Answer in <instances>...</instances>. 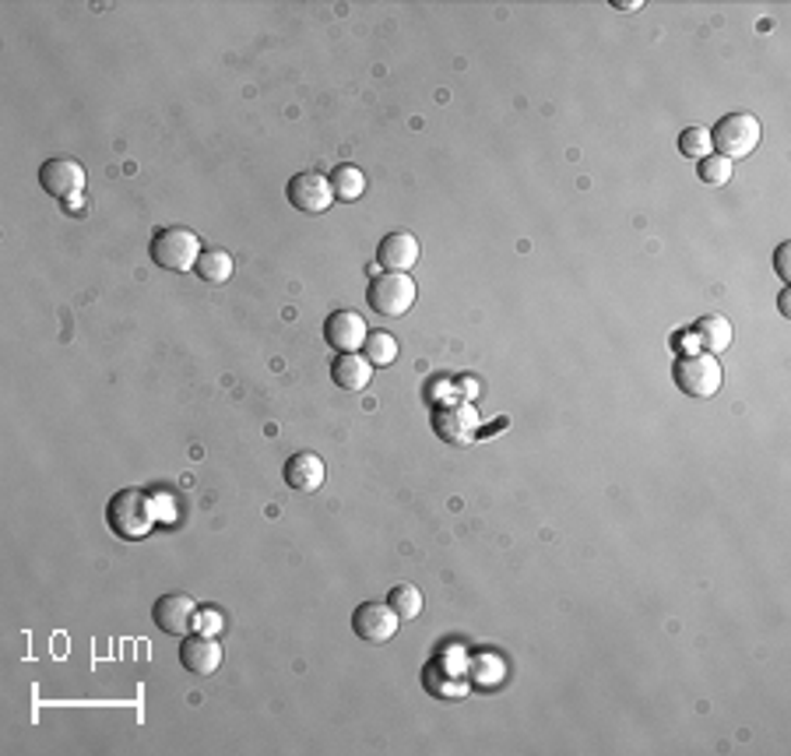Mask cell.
Returning a JSON list of instances; mask_svg holds the SVG:
<instances>
[{
    "mask_svg": "<svg viewBox=\"0 0 791 756\" xmlns=\"http://www.w3.org/2000/svg\"><path fill=\"white\" fill-rule=\"evenodd\" d=\"M398 613L387 602H363L352 613V633L366 644H387L398 633Z\"/></svg>",
    "mask_w": 791,
    "mask_h": 756,
    "instance_id": "9c48e42d",
    "label": "cell"
},
{
    "mask_svg": "<svg viewBox=\"0 0 791 756\" xmlns=\"http://www.w3.org/2000/svg\"><path fill=\"white\" fill-rule=\"evenodd\" d=\"M423 683L432 696H465L468 693V679L465 672H451V665H447L443 658H437L429 665V669L423 672Z\"/></svg>",
    "mask_w": 791,
    "mask_h": 756,
    "instance_id": "e0dca14e",
    "label": "cell"
},
{
    "mask_svg": "<svg viewBox=\"0 0 791 756\" xmlns=\"http://www.w3.org/2000/svg\"><path fill=\"white\" fill-rule=\"evenodd\" d=\"M387 605L398 613V619H415L423 613V591L415 588V584H394L391 588V595H387Z\"/></svg>",
    "mask_w": 791,
    "mask_h": 756,
    "instance_id": "ffe728a7",
    "label": "cell"
},
{
    "mask_svg": "<svg viewBox=\"0 0 791 756\" xmlns=\"http://www.w3.org/2000/svg\"><path fill=\"white\" fill-rule=\"evenodd\" d=\"M419 254H423L419 240H415L412 232L398 229V232H387L384 240H380V247H377V264H380L384 272L409 275V268H415V264H419Z\"/></svg>",
    "mask_w": 791,
    "mask_h": 756,
    "instance_id": "7c38bea8",
    "label": "cell"
},
{
    "mask_svg": "<svg viewBox=\"0 0 791 756\" xmlns=\"http://www.w3.org/2000/svg\"><path fill=\"white\" fill-rule=\"evenodd\" d=\"M286 198L289 204L296 207V212H303V215H324L327 207L335 204V190H331V180L321 173H296L289 187H286Z\"/></svg>",
    "mask_w": 791,
    "mask_h": 756,
    "instance_id": "52a82bcc",
    "label": "cell"
},
{
    "mask_svg": "<svg viewBox=\"0 0 791 756\" xmlns=\"http://www.w3.org/2000/svg\"><path fill=\"white\" fill-rule=\"evenodd\" d=\"M106 525H110L113 536H121L127 542H138L159 525V503H155L152 493H145V489L127 486L110 500Z\"/></svg>",
    "mask_w": 791,
    "mask_h": 756,
    "instance_id": "6da1fadb",
    "label": "cell"
},
{
    "mask_svg": "<svg viewBox=\"0 0 791 756\" xmlns=\"http://www.w3.org/2000/svg\"><path fill=\"white\" fill-rule=\"evenodd\" d=\"M612 4H616L619 11H640V8H644L640 0H612Z\"/></svg>",
    "mask_w": 791,
    "mask_h": 756,
    "instance_id": "484cf974",
    "label": "cell"
},
{
    "mask_svg": "<svg viewBox=\"0 0 791 756\" xmlns=\"http://www.w3.org/2000/svg\"><path fill=\"white\" fill-rule=\"evenodd\" d=\"M222 622H226V619H222V613L212 609V605H204V609H198V616H193V630L215 637L222 630Z\"/></svg>",
    "mask_w": 791,
    "mask_h": 756,
    "instance_id": "cb8c5ba5",
    "label": "cell"
},
{
    "mask_svg": "<svg viewBox=\"0 0 791 756\" xmlns=\"http://www.w3.org/2000/svg\"><path fill=\"white\" fill-rule=\"evenodd\" d=\"M39 184L50 198L67 204L85 190V169H81V162H74L67 155H53L39 166Z\"/></svg>",
    "mask_w": 791,
    "mask_h": 756,
    "instance_id": "ba28073f",
    "label": "cell"
},
{
    "mask_svg": "<svg viewBox=\"0 0 791 756\" xmlns=\"http://www.w3.org/2000/svg\"><path fill=\"white\" fill-rule=\"evenodd\" d=\"M696 173L707 187H725L731 180V173H736V162H728L725 155H707L696 162Z\"/></svg>",
    "mask_w": 791,
    "mask_h": 756,
    "instance_id": "603a6c76",
    "label": "cell"
},
{
    "mask_svg": "<svg viewBox=\"0 0 791 756\" xmlns=\"http://www.w3.org/2000/svg\"><path fill=\"white\" fill-rule=\"evenodd\" d=\"M201 236L184 226H166L152 236V261L166 272H193L201 261Z\"/></svg>",
    "mask_w": 791,
    "mask_h": 756,
    "instance_id": "3957f363",
    "label": "cell"
},
{
    "mask_svg": "<svg viewBox=\"0 0 791 756\" xmlns=\"http://www.w3.org/2000/svg\"><path fill=\"white\" fill-rule=\"evenodd\" d=\"M366 338H369V328L355 310H335L324 320V342L335 352H360L366 345Z\"/></svg>",
    "mask_w": 791,
    "mask_h": 756,
    "instance_id": "8fae6325",
    "label": "cell"
},
{
    "mask_svg": "<svg viewBox=\"0 0 791 756\" xmlns=\"http://www.w3.org/2000/svg\"><path fill=\"white\" fill-rule=\"evenodd\" d=\"M198 278L201 281H212V286H222V281H229L233 278V272H236V264H233V257L226 254V250H204L201 254V261H198Z\"/></svg>",
    "mask_w": 791,
    "mask_h": 756,
    "instance_id": "d6986e66",
    "label": "cell"
},
{
    "mask_svg": "<svg viewBox=\"0 0 791 756\" xmlns=\"http://www.w3.org/2000/svg\"><path fill=\"white\" fill-rule=\"evenodd\" d=\"M679 152L686 159H707L714 155V144H711V130L707 127H686L682 135H679Z\"/></svg>",
    "mask_w": 791,
    "mask_h": 756,
    "instance_id": "7402d4cb",
    "label": "cell"
},
{
    "mask_svg": "<svg viewBox=\"0 0 791 756\" xmlns=\"http://www.w3.org/2000/svg\"><path fill=\"white\" fill-rule=\"evenodd\" d=\"M363 352L373 366H391L398 360V338L387 335V331H369Z\"/></svg>",
    "mask_w": 791,
    "mask_h": 756,
    "instance_id": "44dd1931",
    "label": "cell"
},
{
    "mask_svg": "<svg viewBox=\"0 0 791 756\" xmlns=\"http://www.w3.org/2000/svg\"><path fill=\"white\" fill-rule=\"evenodd\" d=\"M331 190H335V201H360L366 194V173L360 166H352V162H341V166L331 169Z\"/></svg>",
    "mask_w": 791,
    "mask_h": 756,
    "instance_id": "ac0fdd59",
    "label": "cell"
},
{
    "mask_svg": "<svg viewBox=\"0 0 791 756\" xmlns=\"http://www.w3.org/2000/svg\"><path fill=\"white\" fill-rule=\"evenodd\" d=\"M331 380L341 391H363L373 380V363L360 352H338L331 363Z\"/></svg>",
    "mask_w": 791,
    "mask_h": 756,
    "instance_id": "9a60e30c",
    "label": "cell"
},
{
    "mask_svg": "<svg viewBox=\"0 0 791 756\" xmlns=\"http://www.w3.org/2000/svg\"><path fill=\"white\" fill-rule=\"evenodd\" d=\"M180 662L190 676H212L222 665V644L212 633L193 630V633L184 637V644H180Z\"/></svg>",
    "mask_w": 791,
    "mask_h": 756,
    "instance_id": "4fadbf2b",
    "label": "cell"
},
{
    "mask_svg": "<svg viewBox=\"0 0 791 756\" xmlns=\"http://www.w3.org/2000/svg\"><path fill=\"white\" fill-rule=\"evenodd\" d=\"M201 605L193 602L184 591H173V595H162L155 605H152V619L162 633L170 637H187L193 630V616H198Z\"/></svg>",
    "mask_w": 791,
    "mask_h": 756,
    "instance_id": "30bf717a",
    "label": "cell"
},
{
    "mask_svg": "<svg viewBox=\"0 0 791 756\" xmlns=\"http://www.w3.org/2000/svg\"><path fill=\"white\" fill-rule=\"evenodd\" d=\"M693 338H696V345L704 349V352H725L731 345V338H736V331H731V324L721 317V314H707V317H700L693 324Z\"/></svg>",
    "mask_w": 791,
    "mask_h": 756,
    "instance_id": "2e32d148",
    "label": "cell"
},
{
    "mask_svg": "<svg viewBox=\"0 0 791 756\" xmlns=\"http://www.w3.org/2000/svg\"><path fill=\"white\" fill-rule=\"evenodd\" d=\"M671 380H676V388L690 398H714L721 391V363L718 355L711 352H686L676 360L671 366Z\"/></svg>",
    "mask_w": 791,
    "mask_h": 756,
    "instance_id": "7a4b0ae2",
    "label": "cell"
},
{
    "mask_svg": "<svg viewBox=\"0 0 791 756\" xmlns=\"http://www.w3.org/2000/svg\"><path fill=\"white\" fill-rule=\"evenodd\" d=\"M788 250H791V247H788V243H781V247H778V261H774V264H778V275H781L784 281L791 278V268H788Z\"/></svg>",
    "mask_w": 791,
    "mask_h": 756,
    "instance_id": "d4e9b609",
    "label": "cell"
},
{
    "mask_svg": "<svg viewBox=\"0 0 791 756\" xmlns=\"http://www.w3.org/2000/svg\"><path fill=\"white\" fill-rule=\"evenodd\" d=\"M432 433H437L443 443L465 448V443H472L475 433H479V412H475L468 402H443L432 408Z\"/></svg>",
    "mask_w": 791,
    "mask_h": 756,
    "instance_id": "8992f818",
    "label": "cell"
},
{
    "mask_svg": "<svg viewBox=\"0 0 791 756\" xmlns=\"http://www.w3.org/2000/svg\"><path fill=\"white\" fill-rule=\"evenodd\" d=\"M281 476H286V486L292 489V493H317V489L324 486V479H327V468L321 462V454L300 451V454H292L286 462Z\"/></svg>",
    "mask_w": 791,
    "mask_h": 756,
    "instance_id": "5bb4252c",
    "label": "cell"
},
{
    "mask_svg": "<svg viewBox=\"0 0 791 756\" xmlns=\"http://www.w3.org/2000/svg\"><path fill=\"white\" fill-rule=\"evenodd\" d=\"M759 141H764V127H759L753 113H728L711 130V144L718 148V155H725L728 162L753 155Z\"/></svg>",
    "mask_w": 791,
    "mask_h": 756,
    "instance_id": "277c9868",
    "label": "cell"
},
{
    "mask_svg": "<svg viewBox=\"0 0 791 756\" xmlns=\"http://www.w3.org/2000/svg\"><path fill=\"white\" fill-rule=\"evenodd\" d=\"M415 295H419V286L412 281V275L380 272V275L369 278L366 303L377 310L380 317H405L415 306Z\"/></svg>",
    "mask_w": 791,
    "mask_h": 756,
    "instance_id": "5b68a950",
    "label": "cell"
}]
</instances>
